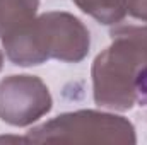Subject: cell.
<instances>
[{
	"label": "cell",
	"instance_id": "3",
	"mask_svg": "<svg viewBox=\"0 0 147 145\" xmlns=\"http://www.w3.org/2000/svg\"><path fill=\"white\" fill-rule=\"evenodd\" d=\"M34 34L41 55L50 58L79 63L82 62L91 46L89 29L80 19L69 12H45L34 21Z\"/></svg>",
	"mask_w": 147,
	"mask_h": 145
},
{
	"label": "cell",
	"instance_id": "2",
	"mask_svg": "<svg viewBox=\"0 0 147 145\" xmlns=\"http://www.w3.org/2000/svg\"><path fill=\"white\" fill-rule=\"evenodd\" d=\"M29 144H110L134 145L137 135L132 121L125 116L94 109L63 113L28 132Z\"/></svg>",
	"mask_w": 147,
	"mask_h": 145
},
{
	"label": "cell",
	"instance_id": "5",
	"mask_svg": "<svg viewBox=\"0 0 147 145\" xmlns=\"http://www.w3.org/2000/svg\"><path fill=\"white\" fill-rule=\"evenodd\" d=\"M39 0H0V39L33 22Z\"/></svg>",
	"mask_w": 147,
	"mask_h": 145
},
{
	"label": "cell",
	"instance_id": "4",
	"mask_svg": "<svg viewBox=\"0 0 147 145\" xmlns=\"http://www.w3.org/2000/svg\"><path fill=\"white\" fill-rule=\"evenodd\" d=\"M53 99L36 75H10L0 82V119L12 126H31L50 113Z\"/></svg>",
	"mask_w": 147,
	"mask_h": 145
},
{
	"label": "cell",
	"instance_id": "7",
	"mask_svg": "<svg viewBox=\"0 0 147 145\" xmlns=\"http://www.w3.org/2000/svg\"><path fill=\"white\" fill-rule=\"evenodd\" d=\"M127 14L137 21L147 22V0H127Z\"/></svg>",
	"mask_w": 147,
	"mask_h": 145
},
{
	"label": "cell",
	"instance_id": "8",
	"mask_svg": "<svg viewBox=\"0 0 147 145\" xmlns=\"http://www.w3.org/2000/svg\"><path fill=\"white\" fill-rule=\"evenodd\" d=\"M2 67H3V55H2V51H0V70H2Z\"/></svg>",
	"mask_w": 147,
	"mask_h": 145
},
{
	"label": "cell",
	"instance_id": "6",
	"mask_svg": "<svg viewBox=\"0 0 147 145\" xmlns=\"http://www.w3.org/2000/svg\"><path fill=\"white\" fill-rule=\"evenodd\" d=\"M87 15L96 19L99 24L113 26L125 19L127 0H72Z\"/></svg>",
	"mask_w": 147,
	"mask_h": 145
},
{
	"label": "cell",
	"instance_id": "1",
	"mask_svg": "<svg viewBox=\"0 0 147 145\" xmlns=\"http://www.w3.org/2000/svg\"><path fill=\"white\" fill-rule=\"evenodd\" d=\"M111 44L92 63V96L101 108L128 111L135 104V80L147 65V22L115 24Z\"/></svg>",
	"mask_w": 147,
	"mask_h": 145
}]
</instances>
